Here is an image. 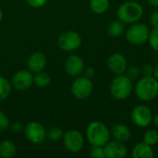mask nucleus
I'll use <instances>...</instances> for the list:
<instances>
[{"label": "nucleus", "mask_w": 158, "mask_h": 158, "mask_svg": "<svg viewBox=\"0 0 158 158\" xmlns=\"http://www.w3.org/2000/svg\"><path fill=\"white\" fill-rule=\"evenodd\" d=\"M11 130L15 132H19L21 130H22V126L20 123L19 122H15L12 126H11Z\"/></svg>", "instance_id": "obj_33"}, {"label": "nucleus", "mask_w": 158, "mask_h": 158, "mask_svg": "<svg viewBox=\"0 0 158 158\" xmlns=\"http://www.w3.org/2000/svg\"><path fill=\"white\" fill-rule=\"evenodd\" d=\"M26 2L31 7L39 8V7L44 6L47 3V0H26Z\"/></svg>", "instance_id": "obj_30"}, {"label": "nucleus", "mask_w": 158, "mask_h": 158, "mask_svg": "<svg viewBox=\"0 0 158 158\" xmlns=\"http://www.w3.org/2000/svg\"><path fill=\"white\" fill-rule=\"evenodd\" d=\"M125 75L130 80H131L132 81H136V80H139L141 75H142L141 69H139L138 67H135V66H131V67L127 68V69L125 71Z\"/></svg>", "instance_id": "obj_25"}, {"label": "nucleus", "mask_w": 158, "mask_h": 158, "mask_svg": "<svg viewBox=\"0 0 158 158\" xmlns=\"http://www.w3.org/2000/svg\"><path fill=\"white\" fill-rule=\"evenodd\" d=\"M46 66V56L43 52H34L32 53L28 60H27V67L30 71L37 73L43 71Z\"/></svg>", "instance_id": "obj_15"}, {"label": "nucleus", "mask_w": 158, "mask_h": 158, "mask_svg": "<svg viewBox=\"0 0 158 158\" xmlns=\"http://www.w3.org/2000/svg\"><path fill=\"white\" fill-rule=\"evenodd\" d=\"M135 94L143 102L154 100L158 95V81L154 76L141 78L135 86Z\"/></svg>", "instance_id": "obj_2"}, {"label": "nucleus", "mask_w": 158, "mask_h": 158, "mask_svg": "<svg viewBox=\"0 0 158 158\" xmlns=\"http://www.w3.org/2000/svg\"><path fill=\"white\" fill-rule=\"evenodd\" d=\"M17 152L15 143L10 140H5L0 143V157L12 158Z\"/></svg>", "instance_id": "obj_18"}, {"label": "nucleus", "mask_w": 158, "mask_h": 158, "mask_svg": "<svg viewBox=\"0 0 158 158\" xmlns=\"http://www.w3.org/2000/svg\"><path fill=\"white\" fill-rule=\"evenodd\" d=\"M152 122L154 123V125H155L156 127H157L158 128V113L156 115L153 116V121H152Z\"/></svg>", "instance_id": "obj_35"}, {"label": "nucleus", "mask_w": 158, "mask_h": 158, "mask_svg": "<svg viewBox=\"0 0 158 158\" xmlns=\"http://www.w3.org/2000/svg\"><path fill=\"white\" fill-rule=\"evenodd\" d=\"M9 127V119L7 116L0 110V131H5Z\"/></svg>", "instance_id": "obj_28"}, {"label": "nucleus", "mask_w": 158, "mask_h": 158, "mask_svg": "<svg viewBox=\"0 0 158 158\" xmlns=\"http://www.w3.org/2000/svg\"><path fill=\"white\" fill-rule=\"evenodd\" d=\"M131 156L133 158H153L155 156V153L153 150V146L143 142L137 143L133 147L131 151Z\"/></svg>", "instance_id": "obj_16"}, {"label": "nucleus", "mask_w": 158, "mask_h": 158, "mask_svg": "<svg viewBox=\"0 0 158 158\" xmlns=\"http://www.w3.org/2000/svg\"><path fill=\"white\" fill-rule=\"evenodd\" d=\"M132 81L126 75H117L110 82L109 90L111 95L117 100H125L132 93Z\"/></svg>", "instance_id": "obj_4"}, {"label": "nucleus", "mask_w": 158, "mask_h": 158, "mask_svg": "<svg viewBox=\"0 0 158 158\" xmlns=\"http://www.w3.org/2000/svg\"><path fill=\"white\" fill-rule=\"evenodd\" d=\"M149 21L153 28H158V10H155L154 12H152Z\"/></svg>", "instance_id": "obj_31"}, {"label": "nucleus", "mask_w": 158, "mask_h": 158, "mask_svg": "<svg viewBox=\"0 0 158 158\" xmlns=\"http://www.w3.org/2000/svg\"><path fill=\"white\" fill-rule=\"evenodd\" d=\"M143 142L151 146L158 143V131L156 130H148L143 135Z\"/></svg>", "instance_id": "obj_24"}, {"label": "nucleus", "mask_w": 158, "mask_h": 158, "mask_svg": "<svg viewBox=\"0 0 158 158\" xmlns=\"http://www.w3.org/2000/svg\"><path fill=\"white\" fill-rule=\"evenodd\" d=\"M24 134L30 143L40 144L46 138V130L42 123L38 121H31L25 126Z\"/></svg>", "instance_id": "obj_7"}, {"label": "nucleus", "mask_w": 158, "mask_h": 158, "mask_svg": "<svg viewBox=\"0 0 158 158\" xmlns=\"http://www.w3.org/2000/svg\"><path fill=\"white\" fill-rule=\"evenodd\" d=\"M148 3L154 6H158V0H147Z\"/></svg>", "instance_id": "obj_36"}, {"label": "nucleus", "mask_w": 158, "mask_h": 158, "mask_svg": "<svg viewBox=\"0 0 158 158\" xmlns=\"http://www.w3.org/2000/svg\"><path fill=\"white\" fill-rule=\"evenodd\" d=\"M11 84L17 91L23 92L28 90L33 84V75L31 71L26 69L19 70L13 75Z\"/></svg>", "instance_id": "obj_11"}, {"label": "nucleus", "mask_w": 158, "mask_h": 158, "mask_svg": "<svg viewBox=\"0 0 158 158\" xmlns=\"http://www.w3.org/2000/svg\"><path fill=\"white\" fill-rule=\"evenodd\" d=\"M90 156L93 158H105L104 146H93L90 150Z\"/></svg>", "instance_id": "obj_27"}, {"label": "nucleus", "mask_w": 158, "mask_h": 158, "mask_svg": "<svg viewBox=\"0 0 158 158\" xmlns=\"http://www.w3.org/2000/svg\"><path fill=\"white\" fill-rule=\"evenodd\" d=\"M110 134L116 141H118L121 143H125V142L129 141L131 138V131L124 124L115 125L112 128Z\"/></svg>", "instance_id": "obj_17"}, {"label": "nucleus", "mask_w": 158, "mask_h": 158, "mask_svg": "<svg viewBox=\"0 0 158 158\" xmlns=\"http://www.w3.org/2000/svg\"><path fill=\"white\" fill-rule=\"evenodd\" d=\"M110 135L108 128L101 121H93L86 129V137L92 146H105Z\"/></svg>", "instance_id": "obj_1"}, {"label": "nucleus", "mask_w": 158, "mask_h": 158, "mask_svg": "<svg viewBox=\"0 0 158 158\" xmlns=\"http://www.w3.org/2000/svg\"><path fill=\"white\" fill-rule=\"evenodd\" d=\"M141 73L143 77H150L154 75V66L150 64H145L141 69Z\"/></svg>", "instance_id": "obj_29"}, {"label": "nucleus", "mask_w": 158, "mask_h": 158, "mask_svg": "<svg viewBox=\"0 0 158 158\" xmlns=\"http://www.w3.org/2000/svg\"><path fill=\"white\" fill-rule=\"evenodd\" d=\"M2 19H3V12H2V9L0 8V23H1Z\"/></svg>", "instance_id": "obj_37"}, {"label": "nucleus", "mask_w": 158, "mask_h": 158, "mask_svg": "<svg viewBox=\"0 0 158 158\" xmlns=\"http://www.w3.org/2000/svg\"><path fill=\"white\" fill-rule=\"evenodd\" d=\"M12 84L3 76H0V102L6 100L11 94Z\"/></svg>", "instance_id": "obj_22"}, {"label": "nucleus", "mask_w": 158, "mask_h": 158, "mask_svg": "<svg viewBox=\"0 0 158 158\" xmlns=\"http://www.w3.org/2000/svg\"><path fill=\"white\" fill-rule=\"evenodd\" d=\"M106 157L107 158H124L127 156L128 150L125 144L118 141L108 142L104 146Z\"/></svg>", "instance_id": "obj_14"}, {"label": "nucleus", "mask_w": 158, "mask_h": 158, "mask_svg": "<svg viewBox=\"0 0 158 158\" xmlns=\"http://www.w3.org/2000/svg\"><path fill=\"white\" fill-rule=\"evenodd\" d=\"M148 42L152 49L158 53V28H154L152 31H150Z\"/></svg>", "instance_id": "obj_26"}, {"label": "nucleus", "mask_w": 158, "mask_h": 158, "mask_svg": "<svg viewBox=\"0 0 158 158\" xmlns=\"http://www.w3.org/2000/svg\"><path fill=\"white\" fill-rule=\"evenodd\" d=\"M51 83V77L47 72L40 71L33 76V84L39 88H45Z\"/></svg>", "instance_id": "obj_21"}, {"label": "nucleus", "mask_w": 158, "mask_h": 158, "mask_svg": "<svg viewBox=\"0 0 158 158\" xmlns=\"http://www.w3.org/2000/svg\"><path fill=\"white\" fill-rule=\"evenodd\" d=\"M90 8L95 14H104L109 8V0H90Z\"/></svg>", "instance_id": "obj_19"}, {"label": "nucleus", "mask_w": 158, "mask_h": 158, "mask_svg": "<svg viewBox=\"0 0 158 158\" xmlns=\"http://www.w3.org/2000/svg\"><path fill=\"white\" fill-rule=\"evenodd\" d=\"M64 68L66 72L71 77L80 76L84 69V62L82 58L76 55L69 56L64 64Z\"/></svg>", "instance_id": "obj_13"}, {"label": "nucleus", "mask_w": 158, "mask_h": 158, "mask_svg": "<svg viewBox=\"0 0 158 158\" xmlns=\"http://www.w3.org/2000/svg\"><path fill=\"white\" fill-rule=\"evenodd\" d=\"M131 119L137 127L145 128L152 123L153 113L148 106L144 105H139L132 109Z\"/></svg>", "instance_id": "obj_10"}, {"label": "nucleus", "mask_w": 158, "mask_h": 158, "mask_svg": "<svg viewBox=\"0 0 158 158\" xmlns=\"http://www.w3.org/2000/svg\"><path fill=\"white\" fill-rule=\"evenodd\" d=\"M94 85L91 79L81 76L77 77L71 84L70 91L72 95L78 100L87 99L93 93Z\"/></svg>", "instance_id": "obj_6"}, {"label": "nucleus", "mask_w": 158, "mask_h": 158, "mask_svg": "<svg viewBox=\"0 0 158 158\" xmlns=\"http://www.w3.org/2000/svg\"><path fill=\"white\" fill-rule=\"evenodd\" d=\"M124 32V23L118 20L111 21L107 26V33L111 37H118Z\"/></svg>", "instance_id": "obj_20"}, {"label": "nucleus", "mask_w": 158, "mask_h": 158, "mask_svg": "<svg viewBox=\"0 0 158 158\" xmlns=\"http://www.w3.org/2000/svg\"><path fill=\"white\" fill-rule=\"evenodd\" d=\"M83 74H84L85 77L91 79L92 77L94 76L95 70H94V69L93 67H86V68H84V69H83Z\"/></svg>", "instance_id": "obj_32"}, {"label": "nucleus", "mask_w": 158, "mask_h": 158, "mask_svg": "<svg viewBox=\"0 0 158 158\" xmlns=\"http://www.w3.org/2000/svg\"><path fill=\"white\" fill-rule=\"evenodd\" d=\"M118 18L124 24H132L137 22L143 14L142 5L136 1H127L118 8Z\"/></svg>", "instance_id": "obj_3"}, {"label": "nucleus", "mask_w": 158, "mask_h": 158, "mask_svg": "<svg viewBox=\"0 0 158 158\" xmlns=\"http://www.w3.org/2000/svg\"><path fill=\"white\" fill-rule=\"evenodd\" d=\"M150 35V30L147 25L143 23H132L131 26L126 31V39L131 44H143L148 42Z\"/></svg>", "instance_id": "obj_5"}, {"label": "nucleus", "mask_w": 158, "mask_h": 158, "mask_svg": "<svg viewBox=\"0 0 158 158\" xmlns=\"http://www.w3.org/2000/svg\"><path fill=\"white\" fill-rule=\"evenodd\" d=\"M107 67L116 75L124 74L128 68L127 59L120 53H113L107 58Z\"/></svg>", "instance_id": "obj_12"}, {"label": "nucleus", "mask_w": 158, "mask_h": 158, "mask_svg": "<svg viewBox=\"0 0 158 158\" xmlns=\"http://www.w3.org/2000/svg\"><path fill=\"white\" fill-rule=\"evenodd\" d=\"M62 140L65 148L70 153H79L84 146L83 135L75 130H70L64 132Z\"/></svg>", "instance_id": "obj_9"}, {"label": "nucleus", "mask_w": 158, "mask_h": 158, "mask_svg": "<svg viewBox=\"0 0 158 158\" xmlns=\"http://www.w3.org/2000/svg\"><path fill=\"white\" fill-rule=\"evenodd\" d=\"M153 76L158 81V63L156 66H154V75Z\"/></svg>", "instance_id": "obj_34"}, {"label": "nucleus", "mask_w": 158, "mask_h": 158, "mask_svg": "<svg viewBox=\"0 0 158 158\" xmlns=\"http://www.w3.org/2000/svg\"><path fill=\"white\" fill-rule=\"evenodd\" d=\"M63 134H64L63 131L59 127H56V126L50 127L48 130H46V138L53 142H56L62 139Z\"/></svg>", "instance_id": "obj_23"}, {"label": "nucleus", "mask_w": 158, "mask_h": 158, "mask_svg": "<svg viewBox=\"0 0 158 158\" xmlns=\"http://www.w3.org/2000/svg\"><path fill=\"white\" fill-rule=\"evenodd\" d=\"M81 44V35L74 31H68L63 32L57 39V45L60 49L66 52H72L77 50Z\"/></svg>", "instance_id": "obj_8"}]
</instances>
